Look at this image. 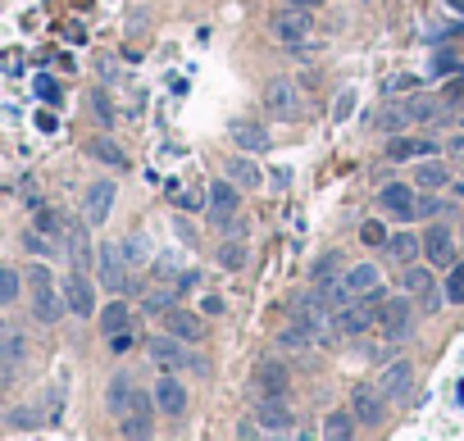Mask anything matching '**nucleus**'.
<instances>
[{
    "label": "nucleus",
    "instance_id": "58836bf2",
    "mask_svg": "<svg viewBox=\"0 0 464 441\" xmlns=\"http://www.w3.org/2000/svg\"><path fill=\"white\" fill-rule=\"evenodd\" d=\"M32 92H37V101H41V105H59V83H55V78H46V73L32 83Z\"/></svg>",
    "mask_w": 464,
    "mask_h": 441
},
{
    "label": "nucleus",
    "instance_id": "ea45409f",
    "mask_svg": "<svg viewBox=\"0 0 464 441\" xmlns=\"http://www.w3.org/2000/svg\"><path fill=\"white\" fill-rule=\"evenodd\" d=\"M32 228H37V233H46V237H59V214H50V209H41V205H37Z\"/></svg>",
    "mask_w": 464,
    "mask_h": 441
},
{
    "label": "nucleus",
    "instance_id": "4468645a",
    "mask_svg": "<svg viewBox=\"0 0 464 441\" xmlns=\"http://www.w3.org/2000/svg\"><path fill=\"white\" fill-rule=\"evenodd\" d=\"M378 323V310L369 305V301H346V305H337V332H346V337H360L364 328H373Z\"/></svg>",
    "mask_w": 464,
    "mask_h": 441
},
{
    "label": "nucleus",
    "instance_id": "49530a36",
    "mask_svg": "<svg viewBox=\"0 0 464 441\" xmlns=\"http://www.w3.org/2000/svg\"><path fill=\"white\" fill-rule=\"evenodd\" d=\"M28 287H50V269H46V264H32V269H28Z\"/></svg>",
    "mask_w": 464,
    "mask_h": 441
},
{
    "label": "nucleus",
    "instance_id": "2f4dec72",
    "mask_svg": "<svg viewBox=\"0 0 464 441\" xmlns=\"http://www.w3.org/2000/svg\"><path fill=\"white\" fill-rule=\"evenodd\" d=\"M83 224H87V218H83ZM83 224H69V233H64V237H69V251H74V264L87 273V260H92V246H87V233H83Z\"/></svg>",
    "mask_w": 464,
    "mask_h": 441
},
{
    "label": "nucleus",
    "instance_id": "f704fd0d",
    "mask_svg": "<svg viewBox=\"0 0 464 441\" xmlns=\"http://www.w3.org/2000/svg\"><path fill=\"white\" fill-rule=\"evenodd\" d=\"M360 242L364 246H387V224H382V218H364V224H360Z\"/></svg>",
    "mask_w": 464,
    "mask_h": 441
},
{
    "label": "nucleus",
    "instance_id": "72a5a7b5",
    "mask_svg": "<svg viewBox=\"0 0 464 441\" xmlns=\"http://www.w3.org/2000/svg\"><path fill=\"white\" fill-rule=\"evenodd\" d=\"M219 264H223L228 273L246 269V246H241V242H223V246H219Z\"/></svg>",
    "mask_w": 464,
    "mask_h": 441
},
{
    "label": "nucleus",
    "instance_id": "f8f14e48",
    "mask_svg": "<svg viewBox=\"0 0 464 441\" xmlns=\"http://www.w3.org/2000/svg\"><path fill=\"white\" fill-rule=\"evenodd\" d=\"M59 291H64V301H69V314H78V319H92V314H96V287L83 278V269L69 273V282H64Z\"/></svg>",
    "mask_w": 464,
    "mask_h": 441
},
{
    "label": "nucleus",
    "instance_id": "4d7b16f0",
    "mask_svg": "<svg viewBox=\"0 0 464 441\" xmlns=\"http://www.w3.org/2000/svg\"><path fill=\"white\" fill-rule=\"evenodd\" d=\"M0 401H5V383H0Z\"/></svg>",
    "mask_w": 464,
    "mask_h": 441
},
{
    "label": "nucleus",
    "instance_id": "a19ab883",
    "mask_svg": "<svg viewBox=\"0 0 464 441\" xmlns=\"http://www.w3.org/2000/svg\"><path fill=\"white\" fill-rule=\"evenodd\" d=\"M23 246H28V255H50V251H55V246L46 242V233H37V228L23 237Z\"/></svg>",
    "mask_w": 464,
    "mask_h": 441
},
{
    "label": "nucleus",
    "instance_id": "37998d69",
    "mask_svg": "<svg viewBox=\"0 0 464 441\" xmlns=\"http://www.w3.org/2000/svg\"><path fill=\"white\" fill-rule=\"evenodd\" d=\"M105 341H109V355H127V350H132V332H127V328H123V332H109Z\"/></svg>",
    "mask_w": 464,
    "mask_h": 441
},
{
    "label": "nucleus",
    "instance_id": "a18cd8bd",
    "mask_svg": "<svg viewBox=\"0 0 464 441\" xmlns=\"http://www.w3.org/2000/svg\"><path fill=\"white\" fill-rule=\"evenodd\" d=\"M123 260H127V264H137V260H146V242H142V237H132V242L123 246Z\"/></svg>",
    "mask_w": 464,
    "mask_h": 441
},
{
    "label": "nucleus",
    "instance_id": "79ce46f5",
    "mask_svg": "<svg viewBox=\"0 0 464 441\" xmlns=\"http://www.w3.org/2000/svg\"><path fill=\"white\" fill-rule=\"evenodd\" d=\"M92 110H96V119L109 128L114 123V110H109V101H105V92H92Z\"/></svg>",
    "mask_w": 464,
    "mask_h": 441
},
{
    "label": "nucleus",
    "instance_id": "cd10ccee",
    "mask_svg": "<svg viewBox=\"0 0 464 441\" xmlns=\"http://www.w3.org/2000/svg\"><path fill=\"white\" fill-rule=\"evenodd\" d=\"M433 287V264L424 269V264H406V273H401V291L406 296H419V291H428Z\"/></svg>",
    "mask_w": 464,
    "mask_h": 441
},
{
    "label": "nucleus",
    "instance_id": "f257e3e1",
    "mask_svg": "<svg viewBox=\"0 0 464 441\" xmlns=\"http://www.w3.org/2000/svg\"><path fill=\"white\" fill-rule=\"evenodd\" d=\"M415 319H419V305H415V296H406V291L378 305V328H382L387 341H406L415 332Z\"/></svg>",
    "mask_w": 464,
    "mask_h": 441
},
{
    "label": "nucleus",
    "instance_id": "3c124183",
    "mask_svg": "<svg viewBox=\"0 0 464 441\" xmlns=\"http://www.w3.org/2000/svg\"><path fill=\"white\" fill-rule=\"evenodd\" d=\"M433 73H455V59H451V55H437V64H433Z\"/></svg>",
    "mask_w": 464,
    "mask_h": 441
},
{
    "label": "nucleus",
    "instance_id": "7c9ffc66",
    "mask_svg": "<svg viewBox=\"0 0 464 441\" xmlns=\"http://www.w3.org/2000/svg\"><path fill=\"white\" fill-rule=\"evenodd\" d=\"M337 269H342V255L328 251L323 260H314V282H319V287H337V278H342Z\"/></svg>",
    "mask_w": 464,
    "mask_h": 441
},
{
    "label": "nucleus",
    "instance_id": "09e8293b",
    "mask_svg": "<svg viewBox=\"0 0 464 441\" xmlns=\"http://www.w3.org/2000/svg\"><path fill=\"white\" fill-rule=\"evenodd\" d=\"M351 105H355V92H342V96H337V110H333V119H346V114H351Z\"/></svg>",
    "mask_w": 464,
    "mask_h": 441
},
{
    "label": "nucleus",
    "instance_id": "9d476101",
    "mask_svg": "<svg viewBox=\"0 0 464 441\" xmlns=\"http://www.w3.org/2000/svg\"><path fill=\"white\" fill-rule=\"evenodd\" d=\"M64 314H69V301H64V291H55V282L50 287H32V319L37 323L55 328Z\"/></svg>",
    "mask_w": 464,
    "mask_h": 441
},
{
    "label": "nucleus",
    "instance_id": "4c0bfd02",
    "mask_svg": "<svg viewBox=\"0 0 464 441\" xmlns=\"http://www.w3.org/2000/svg\"><path fill=\"white\" fill-rule=\"evenodd\" d=\"M10 428H19V432H37V428H41V414L28 410V405H19V410H10Z\"/></svg>",
    "mask_w": 464,
    "mask_h": 441
},
{
    "label": "nucleus",
    "instance_id": "e433bc0d",
    "mask_svg": "<svg viewBox=\"0 0 464 441\" xmlns=\"http://www.w3.org/2000/svg\"><path fill=\"white\" fill-rule=\"evenodd\" d=\"M415 301H419V314H437V310H442V301H446V287H437V282H433L428 291H419Z\"/></svg>",
    "mask_w": 464,
    "mask_h": 441
},
{
    "label": "nucleus",
    "instance_id": "39448f33",
    "mask_svg": "<svg viewBox=\"0 0 464 441\" xmlns=\"http://www.w3.org/2000/svg\"><path fill=\"white\" fill-rule=\"evenodd\" d=\"M351 414H355L360 423L378 428V423L387 419V396H382V387H373V383H355V392H351Z\"/></svg>",
    "mask_w": 464,
    "mask_h": 441
},
{
    "label": "nucleus",
    "instance_id": "864d4df0",
    "mask_svg": "<svg viewBox=\"0 0 464 441\" xmlns=\"http://www.w3.org/2000/svg\"><path fill=\"white\" fill-rule=\"evenodd\" d=\"M410 87H419V78H396L387 92H410Z\"/></svg>",
    "mask_w": 464,
    "mask_h": 441
},
{
    "label": "nucleus",
    "instance_id": "f3484780",
    "mask_svg": "<svg viewBox=\"0 0 464 441\" xmlns=\"http://www.w3.org/2000/svg\"><path fill=\"white\" fill-rule=\"evenodd\" d=\"M424 255H428L433 269H451V264H455V237H451L442 224H433V228L424 233Z\"/></svg>",
    "mask_w": 464,
    "mask_h": 441
},
{
    "label": "nucleus",
    "instance_id": "aec40b11",
    "mask_svg": "<svg viewBox=\"0 0 464 441\" xmlns=\"http://www.w3.org/2000/svg\"><path fill=\"white\" fill-rule=\"evenodd\" d=\"M155 405H160V414H169V419H178L182 410H187V387L173 378V374H164L160 383H155Z\"/></svg>",
    "mask_w": 464,
    "mask_h": 441
},
{
    "label": "nucleus",
    "instance_id": "9b49d317",
    "mask_svg": "<svg viewBox=\"0 0 464 441\" xmlns=\"http://www.w3.org/2000/svg\"><path fill=\"white\" fill-rule=\"evenodd\" d=\"M237 209H241V187L232 178H219L210 187V218H214V224H232Z\"/></svg>",
    "mask_w": 464,
    "mask_h": 441
},
{
    "label": "nucleus",
    "instance_id": "0eeeda50",
    "mask_svg": "<svg viewBox=\"0 0 464 441\" xmlns=\"http://www.w3.org/2000/svg\"><path fill=\"white\" fill-rule=\"evenodd\" d=\"M287 383H292V374H287V364H278V359H264L259 369L250 374L255 401H264V396H287Z\"/></svg>",
    "mask_w": 464,
    "mask_h": 441
},
{
    "label": "nucleus",
    "instance_id": "b1692460",
    "mask_svg": "<svg viewBox=\"0 0 464 441\" xmlns=\"http://www.w3.org/2000/svg\"><path fill=\"white\" fill-rule=\"evenodd\" d=\"M387 251H391V260L415 264V260L424 255V237H415V233H391V237H387Z\"/></svg>",
    "mask_w": 464,
    "mask_h": 441
},
{
    "label": "nucleus",
    "instance_id": "a878e982",
    "mask_svg": "<svg viewBox=\"0 0 464 441\" xmlns=\"http://www.w3.org/2000/svg\"><path fill=\"white\" fill-rule=\"evenodd\" d=\"M228 178H232L237 187H250V191L264 182V173H259V164H255L250 155H237V160H228Z\"/></svg>",
    "mask_w": 464,
    "mask_h": 441
},
{
    "label": "nucleus",
    "instance_id": "6ab92c4d",
    "mask_svg": "<svg viewBox=\"0 0 464 441\" xmlns=\"http://www.w3.org/2000/svg\"><path fill=\"white\" fill-rule=\"evenodd\" d=\"M232 137H237V146H241L246 155H264V151L274 146V137L264 132L255 119H237V123H232Z\"/></svg>",
    "mask_w": 464,
    "mask_h": 441
},
{
    "label": "nucleus",
    "instance_id": "473e14b6",
    "mask_svg": "<svg viewBox=\"0 0 464 441\" xmlns=\"http://www.w3.org/2000/svg\"><path fill=\"white\" fill-rule=\"evenodd\" d=\"M19 291H23V273L0 264V305H14V301H19Z\"/></svg>",
    "mask_w": 464,
    "mask_h": 441
},
{
    "label": "nucleus",
    "instance_id": "6e6552de",
    "mask_svg": "<svg viewBox=\"0 0 464 441\" xmlns=\"http://www.w3.org/2000/svg\"><path fill=\"white\" fill-rule=\"evenodd\" d=\"M114 196H118V187L109 182V178H96L92 187H87V200H83V218L92 228H101L105 218L114 214Z\"/></svg>",
    "mask_w": 464,
    "mask_h": 441
},
{
    "label": "nucleus",
    "instance_id": "412c9836",
    "mask_svg": "<svg viewBox=\"0 0 464 441\" xmlns=\"http://www.w3.org/2000/svg\"><path fill=\"white\" fill-rule=\"evenodd\" d=\"M132 392H137V383H132L127 374H114L109 387H105V410H109L114 419H123V414L132 410Z\"/></svg>",
    "mask_w": 464,
    "mask_h": 441
},
{
    "label": "nucleus",
    "instance_id": "c9c22d12",
    "mask_svg": "<svg viewBox=\"0 0 464 441\" xmlns=\"http://www.w3.org/2000/svg\"><path fill=\"white\" fill-rule=\"evenodd\" d=\"M446 301L464 305V264H451V273H446Z\"/></svg>",
    "mask_w": 464,
    "mask_h": 441
},
{
    "label": "nucleus",
    "instance_id": "8fccbe9b",
    "mask_svg": "<svg viewBox=\"0 0 464 441\" xmlns=\"http://www.w3.org/2000/svg\"><path fill=\"white\" fill-rule=\"evenodd\" d=\"M201 314H223V296H201Z\"/></svg>",
    "mask_w": 464,
    "mask_h": 441
},
{
    "label": "nucleus",
    "instance_id": "5fc2aeb1",
    "mask_svg": "<svg viewBox=\"0 0 464 441\" xmlns=\"http://www.w3.org/2000/svg\"><path fill=\"white\" fill-rule=\"evenodd\" d=\"M259 432H264L259 423H241V428H237V437H259Z\"/></svg>",
    "mask_w": 464,
    "mask_h": 441
},
{
    "label": "nucleus",
    "instance_id": "393cba45",
    "mask_svg": "<svg viewBox=\"0 0 464 441\" xmlns=\"http://www.w3.org/2000/svg\"><path fill=\"white\" fill-rule=\"evenodd\" d=\"M264 105H269L274 114H292V110H296V87H292L287 78L269 83V92H264Z\"/></svg>",
    "mask_w": 464,
    "mask_h": 441
},
{
    "label": "nucleus",
    "instance_id": "4be33fe9",
    "mask_svg": "<svg viewBox=\"0 0 464 441\" xmlns=\"http://www.w3.org/2000/svg\"><path fill=\"white\" fill-rule=\"evenodd\" d=\"M23 355H28V332L14 328V323H0V359H5V369L19 364Z\"/></svg>",
    "mask_w": 464,
    "mask_h": 441
},
{
    "label": "nucleus",
    "instance_id": "f03ea898",
    "mask_svg": "<svg viewBox=\"0 0 464 441\" xmlns=\"http://www.w3.org/2000/svg\"><path fill=\"white\" fill-rule=\"evenodd\" d=\"M378 214H382V218H396V224H410V218H419L415 187H410V182H387V187L378 191Z\"/></svg>",
    "mask_w": 464,
    "mask_h": 441
},
{
    "label": "nucleus",
    "instance_id": "5701e85b",
    "mask_svg": "<svg viewBox=\"0 0 464 441\" xmlns=\"http://www.w3.org/2000/svg\"><path fill=\"white\" fill-rule=\"evenodd\" d=\"M87 155H92V160H101V164H109V169H127L123 146H118V141H109V137H92V141H87Z\"/></svg>",
    "mask_w": 464,
    "mask_h": 441
},
{
    "label": "nucleus",
    "instance_id": "bb28decb",
    "mask_svg": "<svg viewBox=\"0 0 464 441\" xmlns=\"http://www.w3.org/2000/svg\"><path fill=\"white\" fill-rule=\"evenodd\" d=\"M415 182H419V187H428V191H437V187H446V182H451V169H446V164H437V160L428 155V160L415 169Z\"/></svg>",
    "mask_w": 464,
    "mask_h": 441
},
{
    "label": "nucleus",
    "instance_id": "1a4fd4ad",
    "mask_svg": "<svg viewBox=\"0 0 464 441\" xmlns=\"http://www.w3.org/2000/svg\"><path fill=\"white\" fill-rule=\"evenodd\" d=\"M373 287H378V269H373V264H355V269H346V273L337 278L333 301H337V305H346V301L364 296V291H373Z\"/></svg>",
    "mask_w": 464,
    "mask_h": 441
},
{
    "label": "nucleus",
    "instance_id": "ddd939ff",
    "mask_svg": "<svg viewBox=\"0 0 464 441\" xmlns=\"http://www.w3.org/2000/svg\"><path fill=\"white\" fill-rule=\"evenodd\" d=\"M378 387H382L387 401H406L410 387H415V364L410 359H391L387 369H382V378H378Z\"/></svg>",
    "mask_w": 464,
    "mask_h": 441
},
{
    "label": "nucleus",
    "instance_id": "2eb2a0df",
    "mask_svg": "<svg viewBox=\"0 0 464 441\" xmlns=\"http://www.w3.org/2000/svg\"><path fill=\"white\" fill-rule=\"evenodd\" d=\"M255 419L264 432H292V410H287V396H264L255 401Z\"/></svg>",
    "mask_w": 464,
    "mask_h": 441
},
{
    "label": "nucleus",
    "instance_id": "c03bdc74",
    "mask_svg": "<svg viewBox=\"0 0 464 441\" xmlns=\"http://www.w3.org/2000/svg\"><path fill=\"white\" fill-rule=\"evenodd\" d=\"M173 305H178V301L169 296V291H160V296H146V310H151V314H169Z\"/></svg>",
    "mask_w": 464,
    "mask_h": 441
},
{
    "label": "nucleus",
    "instance_id": "a211bd4d",
    "mask_svg": "<svg viewBox=\"0 0 464 441\" xmlns=\"http://www.w3.org/2000/svg\"><path fill=\"white\" fill-rule=\"evenodd\" d=\"M387 155H391L396 164L428 160V155H437V141H428V137H391V141H387Z\"/></svg>",
    "mask_w": 464,
    "mask_h": 441
},
{
    "label": "nucleus",
    "instance_id": "20e7f679",
    "mask_svg": "<svg viewBox=\"0 0 464 441\" xmlns=\"http://www.w3.org/2000/svg\"><path fill=\"white\" fill-rule=\"evenodd\" d=\"M96 269H101V282H105L109 291H127V287H132V282H127V260H123V246L101 242V246H96Z\"/></svg>",
    "mask_w": 464,
    "mask_h": 441
},
{
    "label": "nucleus",
    "instance_id": "de8ad7c7",
    "mask_svg": "<svg viewBox=\"0 0 464 441\" xmlns=\"http://www.w3.org/2000/svg\"><path fill=\"white\" fill-rule=\"evenodd\" d=\"M442 209H446V205H442L437 196H428V200H419V218H437Z\"/></svg>",
    "mask_w": 464,
    "mask_h": 441
},
{
    "label": "nucleus",
    "instance_id": "7ed1b4c3",
    "mask_svg": "<svg viewBox=\"0 0 464 441\" xmlns=\"http://www.w3.org/2000/svg\"><path fill=\"white\" fill-rule=\"evenodd\" d=\"M151 359L160 364L164 374H178V369H201V374H206V359H191V355H187V341H178L173 332L160 337V341H151Z\"/></svg>",
    "mask_w": 464,
    "mask_h": 441
},
{
    "label": "nucleus",
    "instance_id": "c85d7f7f",
    "mask_svg": "<svg viewBox=\"0 0 464 441\" xmlns=\"http://www.w3.org/2000/svg\"><path fill=\"white\" fill-rule=\"evenodd\" d=\"M127 323H132V310H127L123 301H109V305L101 310V332H105V337H109V332H123Z\"/></svg>",
    "mask_w": 464,
    "mask_h": 441
},
{
    "label": "nucleus",
    "instance_id": "423d86ee",
    "mask_svg": "<svg viewBox=\"0 0 464 441\" xmlns=\"http://www.w3.org/2000/svg\"><path fill=\"white\" fill-rule=\"evenodd\" d=\"M274 37L278 41H287V46H296V41H305L310 37V28H314V19H310V10H301V5H283L278 14H274Z\"/></svg>",
    "mask_w": 464,
    "mask_h": 441
},
{
    "label": "nucleus",
    "instance_id": "6e6d98bb",
    "mask_svg": "<svg viewBox=\"0 0 464 441\" xmlns=\"http://www.w3.org/2000/svg\"><path fill=\"white\" fill-rule=\"evenodd\" d=\"M283 5H301V10H319L323 0H283Z\"/></svg>",
    "mask_w": 464,
    "mask_h": 441
},
{
    "label": "nucleus",
    "instance_id": "dca6fc26",
    "mask_svg": "<svg viewBox=\"0 0 464 441\" xmlns=\"http://www.w3.org/2000/svg\"><path fill=\"white\" fill-rule=\"evenodd\" d=\"M164 328H169L178 341H187V346H196V341L206 337V319L196 314V310H178V305L164 314Z\"/></svg>",
    "mask_w": 464,
    "mask_h": 441
},
{
    "label": "nucleus",
    "instance_id": "603ef678",
    "mask_svg": "<svg viewBox=\"0 0 464 441\" xmlns=\"http://www.w3.org/2000/svg\"><path fill=\"white\" fill-rule=\"evenodd\" d=\"M37 128H41V132H55L59 119H55V114H37Z\"/></svg>",
    "mask_w": 464,
    "mask_h": 441
},
{
    "label": "nucleus",
    "instance_id": "c756f323",
    "mask_svg": "<svg viewBox=\"0 0 464 441\" xmlns=\"http://www.w3.org/2000/svg\"><path fill=\"white\" fill-rule=\"evenodd\" d=\"M351 432H355V414H351V410H333V414L323 419V437H337V441H346Z\"/></svg>",
    "mask_w": 464,
    "mask_h": 441
}]
</instances>
